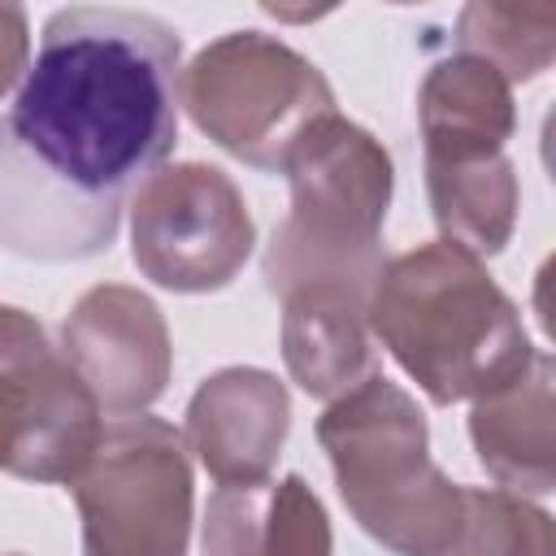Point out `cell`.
<instances>
[{"instance_id":"6da1fadb","label":"cell","mask_w":556,"mask_h":556,"mask_svg":"<svg viewBox=\"0 0 556 556\" xmlns=\"http://www.w3.org/2000/svg\"><path fill=\"white\" fill-rule=\"evenodd\" d=\"M182 39L117 4L43 22L0 122V243L30 261H83L113 243L130 187L178 143Z\"/></svg>"},{"instance_id":"7a4b0ae2","label":"cell","mask_w":556,"mask_h":556,"mask_svg":"<svg viewBox=\"0 0 556 556\" xmlns=\"http://www.w3.org/2000/svg\"><path fill=\"white\" fill-rule=\"evenodd\" d=\"M369 326L439 408L482 400L534 356L508 291L482 256L447 239L387 261L369 300Z\"/></svg>"},{"instance_id":"3957f363","label":"cell","mask_w":556,"mask_h":556,"mask_svg":"<svg viewBox=\"0 0 556 556\" xmlns=\"http://www.w3.org/2000/svg\"><path fill=\"white\" fill-rule=\"evenodd\" d=\"M282 178L291 213L265 248V287L278 300L304 287H348L374 300L387 269L382 226L395 191V165L382 139L330 113L291 152Z\"/></svg>"},{"instance_id":"277c9868","label":"cell","mask_w":556,"mask_h":556,"mask_svg":"<svg viewBox=\"0 0 556 556\" xmlns=\"http://www.w3.org/2000/svg\"><path fill=\"white\" fill-rule=\"evenodd\" d=\"M317 443L330 460L352 521L395 556H443L465 517V482H452L430 456V426L417 400L374 374L330 400L317 417Z\"/></svg>"},{"instance_id":"5b68a950","label":"cell","mask_w":556,"mask_h":556,"mask_svg":"<svg viewBox=\"0 0 556 556\" xmlns=\"http://www.w3.org/2000/svg\"><path fill=\"white\" fill-rule=\"evenodd\" d=\"M178 96L200 135L265 174H282L304 135L339 113L326 74L265 30H230L204 43L182 65Z\"/></svg>"},{"instance_id":"8992f818","label":"cell","mask_w":556,"mask_h":556,"mask_svg":"<svg viewBox=\"0 0 556 556\" xmlns=\"http://www.w3.org/2000/svg\"><path fill=\"white\" fill-rule=\"evenodd\" d=\"M187 434L152 413L109 421L100 452L70 486L83 556H187L191 456Z\"/></svg>"},{"instance_id":"52a82bcc","label":"cell","mask_w":556,"mask_h":556,"mask_svg":"<svg viewBox=\"0 0 556 556\" xmlns=\"http://www.w3.org/2000/svg\"><path fill=\"white\" fill-rule=\"evenodd\" d=\"M256 222L235 178L204 161L161 165L130 195V261L178 295H208L239 278Z\"/></svg>"},{"instance_id":"ba28073f","label":"cell","mask_w":556,"mask_h":556,"mask_svg":"<svg viewBox=\"0 0 556 556\" xmlns=\"http://www.w3.org/2000/svg\"><path fill=\"white\" fill-rule=\"evenodd\" d=\"M0 391H4V473L22 482L74 486L104 439V404L56 352L43 326L4 308L0 317Z\"/></svg>"},{"instance_id":"9c48e42d","label":"cell","mask_w":556,"mask_h":556,"mask_svg":"<svg viewBox=\"0 0 556 556\" xmlns=\"http://www.w3.org/2000/svg\"><path fill=\"white\" fill-rule=\"evenodd\" d=\"M61 352L113 417L148 413L174 369L165 313L126 282H100L78 295L61 321Z\"/></svg>"},{"instance_id":"30bf717a","label":"cell","mask_w":556,"mask_h":556,"mask_svg":"<svg viewBox=\"0 0 556 556\" xmlns=\"http://www.w3.org/2000/svg\"><path fill=\"white\" fill-rule=\"evenodd\" d=\"M291 434V395L278 374L226 365L187 404V447L217 486L269 482Z\"/></svg>"},{"instance_id":"8fae6325","label":"cell","mask_w":556,"mask_h":556,"mask_svg":"<svg viewBox=\"0 0 556 556\" xmlns=\"http://www.w3.org/2000/svg\"><path fill=\"white\" fill-rule=\"evenodd\" d=\"M469 443L486 478L513 495L556 491V356L534 352L521 374L469 408Z\"/></svg>"},{"instance_id":"7c38bea8","label":"cell","mask_w":556,"mask_h":556,"mask_svg":"<svg viewBox=\"0 0 556 556\" xmlns=\"http://www.w3.org/2000/svg\"><path fill=\"white\" fill-rule=\"evenodd\" d=\"M204 556H334V534L317 491L287 473L278 482L217 486L204 504Z\"/></svg>"},{"instance_id":"4fadbf2b","label":"cell","mask_w":556,"mask_h":556,"mask_svg":"<svg viewBox=\"0 0 556 556\" xmlns=\"http://www.w3.org/2000/svg\"><path fill=\"white\" fill-rule=\"evenodd\" d=\"M282 361L313 400H339L374 378L369 295L348 287H304L282 300Z\"/></svg>"},{"instance_id":"5bb4252c","label":"cell","mask_w":556,"mask_h":556,"mask_svg":"<svg viewBox=\"0 0 556 556\" xmlns=\"http://www.w3.org/2000/svg\"><path fill=\"white\" fill-rule=\"evenodd\" d=\"M417 126L426 161L500 156L517 130L513 83L478 56L456 52L447 61H434L417 91Z\"/></svg>"},{"instance_id":"9a60e30c","label":"cell","mask_w":556,"mask_h":556,"mask_svg":"<svg viewBox=\"0 0 556 556\" xmlns=\"http://www.w3.org/2000/svg\"><path fill=\"white\" fill-rule=\"evenodd\" d=\"M426 195L447 243L473 256H500L517 230V165L500 152L486 161H426Z\"/></svg>"},{"instance_id":"2e32d148","label":"cell","mask_w":556,"mask_h":556,"mask_svg":"<svg viewBox=\"0 0 556 556\" xmlns=\"http://www.w3.org/2000/svg\"><path fill=\"white\" fill-rule=\"evenodd\" d=\"M460 56L495 65L508 83H530L556 61V4L469 0L452 35Z\"/></svg>"},{"instance_id":"e0dca14e","label":"cell","mask_w":556,"mask_h":556,"mask_svg":"<svg viewBox=\"0 0 556 556\" xmlns=\"http://www.w3.org/2000/svg\"><path fill=\"white\" fill-rule=\"evenodd\" d=\"M443 556H556V517L504 486H465V517Z\"/></svg>"},{"instance_id":"ac0fdd59","label":"cell","mask_w":556,"mask_h":556,"mask_svg":"<svg viewBox=\"0 0 556 556\" xmlns=\"http://www.w3.org/2000/svg\"><path fill=\"white\" fill-rule=\"evenodd\" d=\"M0 35H4V43H9V61L0 65V96H13L17 83H22L26 70H30V61L22 56V52H26V17H22L17 4H4V9H0Z\"/></svg>"},{"instance_id":"d6986e66","label":"cell","mask_w":556,"mask_h":556,"mask_svg":"<svg viewBox=\"0 0 556 556\" xmlns=\"http://www.w3.org/2000/svg\"><path fill=\"white\" fill-rule=\"evenodd\" d=\"M530 308L539 317V330L547 334V343L556 348V252H547L534 269V282H530Z\"/></svg>"},{"instance_id":"ffe728a7","label":"cell","mask_w":556,"mask_h":556,"mask_svg":"<svg viewBox=\"0 0 556 556\" xmlns=\"http://www.w3.org/2000/svg\"><path fill=\"white\" fill-rule=\"evenodd\" d=\"M539 156H543V169L556 187V100H552V109L543 117V130H539Z\"/></svg>"},{"instance_id":"44dd1931","label":"cell","mask_w":556,"mask_h":556,"mask_svg":"<svg viewBox=\"0 0 556 556\" xmlns=\"http://www.w3.org/2000/svg\"><path fill=\"white\" fill-rule=\"evenodd\" d=\"M13 556H17V552H13Z\"/></svg>"}]
</instances>
